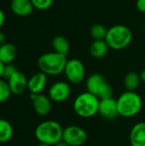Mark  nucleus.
I'll return each mask as SVG.
<instances>
[{"instance_id":"nucleus-1","label":"nucleus","mask_w":145,"mask_h":146,"mask_svg":"<svg viewBox=\"0 0 145 146\" xmlns=\"http://www.w3.org/2000/svg\"><path fill=\"white\" fill-rule=\"evenodd\" d=\"M63 128L56 121L48 120L39 123L34 131L36 139L40 144L54 146L62 140Z\"/></svg>"},{"instance_id":"nucleus-2","label":"nucleus","mask_w":145,"mask_h":146,"mask_svg":"<svg viewBox=\"0 0 145 146\" xmlns=\"http://www.w3.org/2000/svg\"><path fill=\"white\" fill-rule=\"evenodd\" d=\"M68 62L67 55L55 51L42 54L37 62L39 71L47 76H57L63 73Z\"/></svg>"},{"instance_id":"nucleus-3","label":"nucleus","mask_w":145,"mask_h":146,"mask_svg":"<svg viewBox=\"0 0 145 146\" xmlns=\"http://www.w3.org/2000/svg\"><path fill=\"white\" fill-rule=\"evenodd\" d=\"M116 102L119 115L124 118L136 116L143 108L142 98L136 92H124L119 96Z\"/></svg>"},{"instance_id":"nucleus-4","label":"nucleus","mask_w":145,"mask_h":146,"mask_svg":"<svg viewBox=\"0 0 145 146\" xmlns=\"http://www.w3.org/2000/svg\"><path fill=\"white\" fill-rule=\"evenodd\" d=\"M132 32L126 25L117 24L108 29L105 41L109 49L121 50L130 45L132 41Z\"/></svg>"},{"instance_id":"nucleus-5","label":"nucleus","mask_w":145,"mask_h":146,"mask_svg":"<svg viewBox=\"0 0 145 146\" xmlns=\"http://www.w3.org/2000/svg\"><path fill=\"white\" fill-rule=\"evenodd\" d=\"M100 99L89 92L79 94L73 100V109L74 113L84 119L93 117L98 114Z\"/></svg>"},{"instance_id":"nucleus-6","label":"nucleus","mask_w":145,"mask_h":146,"mask_svg":"<svg viewBox=\"0 0 145 146\" xmlns=\"http://www.w3.org/2000/svg\"><path fill=\"white\" fill-rule=\"evenodd\" d=\"M86 91L97 96L100 100L113 98V88L105 78L97 73L88 76L85 81Z\"/></svg>"},{"instance_id":"nucleus-7","label":"nucleus","mask_w":145,"mask_h":146,"mask_svg":"<svg viewBox=\"0 0 145 146\" xmlns=\"http://www.w3.org/2000/svg\"><path fill=\"white\" fill-rule=\"evenodd\" d=\"M63 74L69 84L79 85L85 78V68L80 60L72 58L68 60Z\"/></svg>"},{"instance_id":"nucleus-8","label":"nucleus","mask_w":145,"mask_h":146,"mask_svg":"<svg viewBox=\"0 0 145 146\" xmlns=\"http://www.w3.org/2000/svg\"><path fill=\"white\" fill-rule=\"evenodd\" d=\"M88 139L86 132L80 127L70 125L63 128L62 141L70 146L84 145Z\"/></svg>"},{"instance_id":"nucleus-9","label":"nucleus","mask_w":145,"mask_h":146,"mask_svg":"<svg viewBox=\"0 0 145 146\" xmlns=\"http://www.w3.org/2000/svg\"><path fill=\"white\" fill-rule=\"evenodd\" d=\"M72 89L68 81H56L49 88L48 96L52 102L62 103L67 101L71 96Z\"/></svg>"},{"instance_id":"nucleus-10","label":"nucleus","mask_w":145,"mask_h":146,"mask_svg":"<svg viewBox=\"0 0 145 146\" xmlns=\"http://www.w3.org/2000/svg\"><path fill=\"white\" fill-rule=\"evenodd\" d=\"M32 108L35 113L40 116H45L50 114L51 110V100L49 96L43 93L30 94Z\"/></svg>"},{"instance_id":"nucleus-11","label":"nucleus","mask_w":145,"mask_h":146,"mask_svg":"<svg viewBox=\"0 0 145 146\" xmlns=\"http://www.w3.org/2000/svg\"><path fill=\"white\" fill-rule=\"evenodd\" d=\"M98 114L102 118L107 121H113L118 115V108L116 99L114 98L100 100L98 107Z\"/></svg>"},{"instance_id":"nucleus-12","label":"nucleus","mask_w":145,"mask_h":146,"mask_svg":"<svg viewBox=\"0 0 145 146\" xmlns=\"http://www.w3.org/2000/svg\"><path fill=\"white\" fill-rule=\"evenodd\" d=\"M9 86L12 94L21 95L27 90L28 80L26 76L21 71H16L8 80Z\"/></svg>"},{"instance_id":"nucleus-13","label":"nucleus","mask_w":145,"mask_h":146,"mask_svg":"<svg viewBox=\"0 0 145 146\" xmlns=\"http://www.w3.org/2000/svg\"><path fill=\"white\" fill-rule=\"evenodd\" d=\"M47 84V75L42 72L32 74L27 82V90L31 94H39L44 90Z\"/></svg>"},{"instance_id":"nucleus-14","label":"nucleus","mask_w":145,"mask_h":146,"mask_svg":"<svg viewBox=\"0 0 145 146\" xmlns=\"http://www.w3.org/2000/svg\"><path fill=\"white\" fill-rule=\"evenodd\" d=\"M9 7L12 13L19 17L30 15L34 9L31 0H11Z\"/></svg>"},{"instance_id":"nucleus-15","label":"nucleus","mask_w":145,"mask_h":146,"mask_svg":"<svg viewBox=\"0 0 145 146\" xmlns=\"http://www.w3.org/2000/svg\"><path fill=\"white\" fill-rule=\"evenodd\" d=\"M131 146H145V122L136 123L130 131Z\"/></svg>"},{"instance_id":"nucleus-16","label":"nucleus","mask_w":145,"mask_h":146,"mask_svg":"<svg viewBox=\"0 0 145 146\" xmlns=\"http://www.w3.org/2000/svg\"><path fill=\"white\" fill-rule=\"evenodd\" d=\"M17 56V49L11 43H5L0 46V61L3 64H9L15 59Z\"/></svg>"},{"instance_id":"nucleus-17","label":"nucleus","mask_w":145,"mask_h":146,"mask_svg":"<svg viewBox=\"0 0 145 146\" xmlns=\"http://www.w3.org/2000/svg\"><path fill=\"white\" fill-rule=\"evenodd\" d=\"M109 45L105 40H94L89 48L90 55L95 59H101L104 57L109 51Z\"/></svg>"},{"instance_id":"nucleus-18","label":"nucleus","mask_w":145,"mask_h":146,"mask_svg":"<svg viewBox=\"0 0 145 146\" xmlns=\"http://www.w3.org/2000/svg\"><path fill=\"white\" fill-rule=\"evenodd\" d=\"M140 83H141V79L139 74L133 71L127 73L123 80V85L126 91H129V92H135L138 88Z\"/></svg>"},{"instance_id":"nucleus-19","label":"nucleus","mask_w":145,"mask_h":146,"mask_svg":"<svg viewBox=\"0 0 145 146\" xmlns=\"http://www.w3.org/2000/svg\"><path fill=\"white\" fill-rule=\"evenodd\" d=\"M51 45L55 52L63 54V55H67L70 49V44H69L68 40L62 35L56 36L52 39Z\"/></svg>"},{"instance_id":"nucleus-20","label":"nucleus","mask_w":145,"mask_h":146,"mask_svg":"<svg viewBox=\"0 0 145 146\" xmlns=\"http://www.w3.org/2000/svg\"><path fill=\"white\" fill-rule=\"evenodd\" d=\"M13 133L11 124L4 119H0V143L9 141L13 136Z\"/></svg>"},{"instance_id":"nucleus-21","label":"nucleus","mask_w":145,"mask_h":146,"mask_svg":"<svg viewBox=\"0 0 145 146\" xmlns=\"http://www.w3.org/2000/svg\"><path fill=\"white\" fill-rule=\"evenodd\" d=\"M108 29L100 23L93 24L90 28V35L94 40H105Z\"/></svg>"},{"instance_id":"nucleus-22","label":"nucleus","mask_w":145,"mask_h":146,"mask_svg":"<svg viewBox=\"0 0 145 146\" xmlns=\"http://www.w3.org/2000/svg\"><path fill=\"white\" fill-rule=\"evenodd\" d=\"M12 92L6 80L0 79V103H4L10 98Z\"/></svg>"},{"instance_id":"nucleus-23","label":"nucleus","mask_w":145,"mask_h":146,"mask_svg":"<svg viewBox=\"0 0 145 146\" xmlns=\"http://www.w3.org/2000/svg\"><path fill=\"white\" fill-rule=\"evenodd\" d=\"M54 0H31V3L34 9L38 10H47L53 5Z\"/></svg>"},{"instance_id":"nucleus-24","label":"nucleus","mask_w":145,"mask_h":146,"mask_svg":"<svg viewBox=\"0 0 145 146\" xmlns=\"http://www.w3.org/2000/svg\"><path fill=\"white\" fill-rule=\"evenodd\" d=\"M16 71H18V69L15 68V65H13L12 63L9 64H5L4 66V70H3V79L8 80Z\"/></svg>"},{"instance_id":"nucleus-25","label":"nucleus","mask_w":145,"mask_h":146,"mask_svg":"<svg viewBox=\"0 0 145 146\" xmlns=\"http://www.w3.org/2000/svg\"><path fill=\"white\" fill-rule=\"evenodd\" d=\"M136 8L140 13L145 15V0H137Z\"/></svg>"},{"instance_id":"nucleus-26","label":"nucleus","mask_w":145,"mask_h":146,"mask_svg":"<svg viewBox=\"0 0 145 146\" xmlns=\"http://www.w3.org/2000/svg\"><path fill=\"white\" fill-rule=\"evenodd\" d=\"M4 22H5V14L3 12V10L0 8V29L3 26Z\"/></svg>"},{"instance_id":"nucleus-27","label":"nucleus","mask_w":145,"mask_h":146,"mask_svg":"<svg viewBox=\"0 0 145 146\" xmlns=\"http://www.w3.org/2000/svg\"><path fill=\"white\" fill-rule=\"evenodd\" d=\"M5 43H6V37H5L4 33L0 30V46L4 44Z\"/></svg>"},{"instance_id":"nucleus-28","label":"nucleus","mask_w":145,"mask_h":146,"mask_svg":"<svg viewBox=\"0 0 145 146\" xmlns=\"http://www.w3.org/2000/svg\"><path fill=\"white\" fill-rule=\"evenodd\" d=\"M4 66L5 64H3L1 61H0V79H3V70H4Z\"/></svg>"},{"instance_id":"nucleus-29","label":"nucleus","mask_w":145,"mask_h":146,"mask_svg":"<svg viewBox=\"0 0 145 146\" xmlns=\"http://www.w3.org/2000/svg\"><path fill=\"white\" fill-rule=\"evenodd\" d=\"M139 75H140V79H141V81L142 82H144L145 83V68L144 69H143L142 70V72L139 74Z\"/></svg>"},{"instance_id":"nucleus-30","label":"nucleus","mask_w":145,"mask_h":146,"mask_svg":"<svg viewBox=\"0 0 145 146\" xmlns=\"http://www.w3.org/2000/svg\"><path fill=\"white\" fill-rule=\"evenodd\" d=\"M54 146H70V145H68L67 143H65L64 141H62H62H60L59 143H57L56 145H54Z\"/></svg>"},{"instance_id":"nucleus-31","label":"nucleus","mask_w":145,"mask_h":146,"mask_svg":"<svg viewBox=\"0 0 145 146\" xmlns=\"http://www.w3.org/2000/svg\"><path fill=\"white\" fill-rule=\"evenodd\" d=\"M38 146H51V145H45V144H40L39 143V145Z\"/></svg>"},{"instance_id":"nucleus-32","label":"nucleus","mask_w":145,"mask_h":146,"mask_svg":"<svg viewBox=\"0 0 145 146\" xmlns=\"http://www.w3.org/2000/svg\"><path fill=\"white\" fill-rule=\"evenodd\" d=\"M144 21H145V17H144Z\"/></svg>"},{"instance_id":"nucleus-33","label":"nucleus","mask_w":145,"mask_h":146,"mask_svg":"<svg viewBox=\"0 0 145 146\" xmlns=\"http://www.w3.org/2000/svg\"><path fill=\"white\" fill-rule=\"evenodd\" d=\"M13 146H14V145H13Z\"/></svg>"}]
</instances>
